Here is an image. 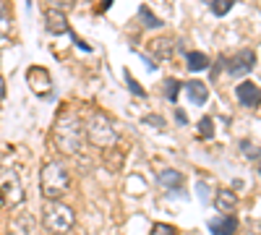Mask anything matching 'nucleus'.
Returning <instances> with one entry per match:
<instances>
[{"instance_id":"9d476101","label":"nucleus","mask_w":261,"mask_h":235,"mask_svg":"<svg viewBox=\"0 0 261 235\" xmlns=\"http://www.w3.org/2000/svg\"><path fill=\"white\" fill-rule=\"evenodd\" d=\"M214 204H217V209H222V212H232L238 206V194L232 188H220L214 194Z\"/></svg>"},{"instance_id":"6ab92c4d","label":"nucleus","mask_w":261,"mask_h":235,"mask_svg":"<svg viewBox=\"0 0 261 235\" xmlns=\"http://www.w3.org/2000/svg\"><path fill=\"white\" fill-rule=\"evenodd\" d=\"M105 162H107V167H110V170H115V173H118V170L123 167V152L118 149V154L113 157V154H110V149H105Z\"/></svg>"},{"instance_id":"7ed1b4c3","label":"nucleus","mask_w":261,"mask_h":235,"mask_svg":"<svg viewBox=\"0 0 261 235\" xmlns=\"http://www.w3.org/2000/svg\"><path fill=\"white\" fill-rule=\"evenodd\" d=\"M84 139H89L94 146L99 149H110L118 144V131L110 120V115H105L99 110H94L84 123Z\"/></svg>"},{"instance_id":"f257e3e1","label":"nucleus","mask_w":261,"mask_h":235,"mask_svg":"<svg viewBox=\"0 0 261 235\" xmlns=\"http://www.w3.org/2000/svg\"><path fill=\"white\" fill-rule=\"evenodd\" d=\"M53 141L63 154H79L84 146V125L76 115L63 113L53 128Z\"/></svg>"},{"instance_id":"b1692460","label":"nucleus","mask_w":261,"mask_h":235,"mask_svg":"<svg viewBox=\"0 0 261 235\" xmlns=\"http://www.w3.org/2000/svg\"><path fill=\"white\" fill-rule=\"evenodd\" d=\"M125 81H128V89H130V92H136L139 97H144V94H146V92H144V89L139 87V84L134 81V76H130V71H125Z\"/></svg>"},{"instance_id":"bb28decb","label":"nucleus","mask_w":261,"mask_h":235,"mask_svg":"<svg viewBox=\"0 0 261 235\" xmlns=\"http://www.w3.org/2000/svg\"><path fill=\"white\" fill-rule=\"evenodd\" d=\"M175 120H178V125H186L188 123V115L183 110H175Z\"/></svg>"},{"instance_id":"f03ea898","label":"nucleus","mask_w":261,"mask_h":235,"mask_svg":"<svg viewBox=\"0 0 261 235\" xmlns=\"http://www.w3.org/2000/svg\"><path fill=\"white\" fill-rule=\"evenodd\" d=\"M71 178L60 162H45L39 170V191L47 201H60V196L68 194Z\"/></svg>"},{"instance_id":"cd10ccee","label":"nucleus","mask_w":261,"mask_h":235,"mask_svg":"<svg viewBox=\"0 0 261 235\" xmlns=\"http://www.w3.org/2000/svg\"><path fill=\"white\" fill-rule=\"evenodd\" d=\"M6 97V81H3V76H0V99Z\"/></svg>"},{"instance_id":"39448f33","label":"nucleus","mask_w":261,"mask_h":235,"mask_svg":"<svg viewBox=\"0 0 261 235\" xmlns=\"http://www.w3.org/2000/svg\"><path fill=\"white\" fill-rule=\"evenodd\" d=\"M27 84H29L32 94H37V97H50L53 94V76L45 66H32L27 71Z\"/></svg>"},{"instance_id":"a878e982","label":"nucleus","mask_w":261,"mask_h":235,"mask_svg":"<svg viewBox=\"0 0 261 235\" xmlns=\"http://www.w3.org/2000/svg\"><path fill=\"white\" fill-rule=\"evenodd\" d=\"M243 152H246L248 157H258V160H261V149L251 146V141H246V144H243Z\"/></svg>"},{"instance_id":"f3484780","label":"nucleus","mask_w":261,"mask_h":235,"mask_svg":"<svg viewBox=\"0 0 261 235\" xmlns=\"http://www.w3.org/2000/svg\"><path fill=\"white\" fill-rule=\"evenodd\" d=\"M45 6H47V11H60V13H65L68 8L76 6V0H45Z\"/></svg>"},{"instance_id":"9b49d317","label":"nucleus","mask_w":261,"mask_h":235,"mask_svg":"<svg viewBox=\"0 0 261 235\" xmlns=\"http://www.w3.org/2000/svg\"><path fill=\"white\" fill-rule=\"evenodd\" d=\"M186 92H188V97H191L193 105H206V99H209V87H206L204 81H188L186 84Z\"/></svg>"},{"instance_id":"6e6552de","label":"nucleus","mask_w":261,"mask_h":235,"mask_svg":"<svg viewBox=\"0 0 261 235\" xmlns=\"http://www.w3.org/2000/svg\"><path fill=\"white\" fill-rule=\"evenodd\" d=\"M256 66V53L253 50H243V53H238L227 60V71L232 76H241V73H248L251 68Z\"/></svg>"},{"instance_id":"4be33fe9","label":"nucleus","mask_w":261,"mask_h":235,"mask_svg":"<svg viewBox=\"0 0 261 235\" xmlns=\"http://www.w3.org/2000/svg\"><path fill=\"white\" fill-rule=\"evenodd\" d=\"M149 235H178V232H175V227L167 225V222H157V225H151Z\"/></svg>"},{"instance_id":"423d86ee","label":"nucleus","mask_w":261,"mask_h":235,"mask_svg":"<svg viewBox=\"0 0 261 235\" xmlns=\"http://www.w3.org/2000/svg\"><path fill=\"white\" fill-rule=\"evenodd\" d=\"M0 194H3L6 204H11V206L24 204V188H21L18 175L13 170H3V175H0Z\"/></svg>"},{"instance_id":"7c9ffc66","label":"nucleus","mask_w":261,"mask_h":235,"mask_svg":"<svg viewBox=\"0 0 261 235\" xmlns=\"http://www.w3.org/2000/svg\"><path fill=\"white\" fill-rule=\"evenodd\" d=\"M258 173H261V165H258Z\"/></svg>"},{"instance_id":"0eeeda50","label":"nucleus","mask_w":261,"mask_h":235,"mask_svg":"<svg viewBox=\"0 0 261 235\" xmlns=\"http://www.w3.org/2000/svg\"><path fill=\"white\" fill-rule=\"evenodd\" d=\"M235 97H238V102L243 105V108H258L261 105V89L256 87L253 81H241L235 87Z\"/></svg>"},{"instance_id":"1a4fd4ad","label":"nucleus","mask_w":261,"mask_h":235,"mask_svg":"<svg viewBox=\"0 0 261 235\" xmlns=\"http://www.w3.org/2000/svg\"><path fill=\"white\" fill-rule=\"evenodd\" d=\"M45 29L50 34H68L71 32L68 18H65V13H60V11H45Z\"/></svg>"},{"instance_id":"2eb2a0df","label":"nucleus","mask_w":261,"mask_h":235,"mask_svg":"<svg viewBox=\"0 0 261 235\" xmlns=\"http://www.w3.org/2000/svg\"><path fill=\"white\" fill-rule=\"evenodd\" d=\"M125 191L130 196H141V194H146V183H144V178L141 175H130L128 180H125Z\"/></svg>"},{"instance_id":"412c9836","label":"nucleus","mask_w":261,"mask_h":235,"mask_svg":"<svg viewBox=\"0 0 261 235\" xmlns=\"http://www.w3.org/2000/svg\"><path fill=\"white\" fill-rule=\"evenodd\" d=\"M235 6V0H212V11L217 13V16H225V13H230V8Z\"/></svg>"},{"instance_id":"aec40b11","label":"nucleus","mask_w":261,"mask_h":235,"mask_svg":"<svg viewBox=\"0 0 261 235\" xmlns=\"http://www.w3.org/2000/svg\"><path fill=\"white\" fill-rule=\"evenodd\" d=\"M199 136H201V139H212V136H214V120H212L209 115L199 120Z\"/></svg>"},{"instance_id":"20e7f679","label":"nucleus","mask_w":261,"mask_h":235,"mask_svg":"<svg viewBox=\"0 0 261 235\" xmlns=\"http://www.w3.org/2000/svg\"><path fill=\"white\" fill-rule=\"evenodd\" d=\"M73 222H76L73 209L63 201H47L45 209H42V225L53 235H65L73 227Z\"/></svg>"},{"instance_id":"f8f14e48","label":"nucleus","mask_w":261,"mask_h":235,"mask_svg":"<svg viewBox=\"0 0 261 235\" xmlns=\"http://www.w3.org/2000/svg\"><path fill=\"white\" fill-rule=\"evenodd\" d=\"M157 183H160L165 191H175V188H180V183H183V175L178 173V170H160Z\"/></svg>"},{"instance_id":"393cba45","label":"nucleus","mask_w":261,"mask_h":235,"mask_svg":"<svg viewBox=\"0 0 261 235\" xmlns=\"http://www.w3.org/2000/svg\"><path fill=\"white\" fill-rule=\"evenodd\" d=\"M144 123H146V125H154V128H165L162 115H146V118H144Z\"/></svg>"},{"instance_id":"ddd939ff","label":"nucleus","mask_w":261,"mask_h":235,"mask_svg":"<svg viewBox=\"0 0 261 235\" xmlns=\"http://www.w3.org/2000/svg\"><path fill=\"white\" fill-rule=\"evenodd\" d=\"M186 60H188V71H193V73L196 71H206L212 66V60H209L206 53H188Z\"/></svg>"},{"instance_id":"5701e85b","label":"nucleus","mask_w":261,"mask_h":235,"mask_svg":"<svg viewBox=\"0 0 261 235\" xmlns=\"http://www.w3.org/2000/svg\"><path fill=\"white\" fill-rule=\"evenodd\" d=\"M8 37H11V18L3 8H0V39H8Z\"/></svg>"},{"instance_id":"dca6fc26","label":"nucleus","mask_w":261,"mask_h":235,"mask_svg":"<svg viewBox=\"0 0 261 235\" xmlns=\"http://www.w3.org/2000/svg\"><path fill=\"white\" fill-rule=\"evenodd\" d=\"M139 16H141V24H144L146 29H157V27H162V21H160V18H154V13H151L146 6H141V8H139Z\"/></svg>"},{"instance_id":"c85d7f7f","label":"nucleus","mask_w":261,"mask_h":235,"mask_svg":"<svg viewBox=\"0 0 261 235\" xmlns=\"http://www.w3.org/2000/svg\"><path fill=\"white\" fill-rule=\"evenodd\" d=\"M3 206H8V204H6V199H3V194H0V209H3Z\"/></svg>"},{"instance_id":"4468645a","label":"nucleus","mask_w":261,"mask_h":235,"mask_svg":"<svg viewBox=\"0 0 261 235\" xmlns=\"http://www.w3.org/2000/svg\"><path fill=\"white\" fill-rule=\"evenodd\" d=\"M209 227H212V235H235L238 222L235 217H225V220H214Z\"/></svg>"},{"instance_id":"a211bd4d","label":"nucleus","mask_w":261,"mask_h":235,"mask_svg":"<svg viewBox=\"0 0 261 235\" xmlns=\"http://www.w3.org/2000/svg\"><path fill=\"white\" fill-rule=\"evenodd\" d=\"M178 92H180V81L167 79V81H165V97H167L170 102H178Z\"/></svg>"},{"instance_id":"c756f323","label":"nucleus","mask_w":261,"mask_h":235,"mask_svg":"<svg viewBox=\"0 0 261 235\" xmlns=\"http://www.w3.org/2000/svg\"><path fill=\"white\" fill-rule=\"evenodd\" d=\"M107 6H110V0H105V3H102V11H107Z\"/></svg>"}]
</instances>
